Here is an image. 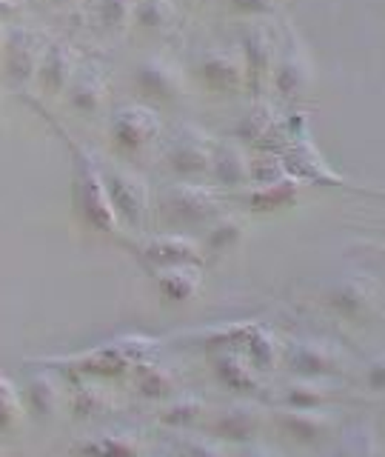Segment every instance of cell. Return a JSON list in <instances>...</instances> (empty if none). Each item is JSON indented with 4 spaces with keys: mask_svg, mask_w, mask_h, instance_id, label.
<instances>
[{
    "mask_svg": "<svg viewBox=\"0 0 385 457\" xmlns=\"http://www.w3.org/2000/svg\"><path fill=\"white\" fill-rule=\"evenodd\" d=\"M140 186L143 183L135 175H126V171H114L106 183V189L111 192V200L118 204V212L128 220H135L143 209V189Z\"/></svg>",
    "mask_w": 385,
    "mask_h": 457,
    "instance_id": "1",
    "label": "cell"
},
{
    "mask_svg": "<svg viewBox=\"0 0 385 457\" xmlns=\"http://www.w3.org/2000/svg\"><path fill=\"white\" fill-rule=\"evenodd\" d=\"M211 195L197 189V186H177V189L168 192V209L177 214V218H200L211 209Z\"/></svg>",
    "mask_w": 385,
    "mask_h": 457,
    "instance_id": "2",
    "label": "cell"
},
{
    "mask_svg": "<svg viewBox=\"0 0 385 457\" xmlns=\"http://www.w3.org/2000/svg\"><path fill=\"white\" fill-rule=\"evenodd\" d=\"M114 132H118L123 146H140V143H149L154 123L143 112H123L118 123H114Z\"/></svg>",
    "mask_w": 385,
    "mask_h": 457,
    "instance_id": "3",
    "label": "cell"
},
{
    "mask_svg": "<svg viewBox=\"0 0 385 457\" xmlns=\"http://www.w3.org/2000/svg\"><path fill=\"white\" fill-rule=\"evenodd\" d=\"M20 423V400L14 386L0 375V428H12Z\"/></svg>",
    "mask_w": 385,
    "mask_h": 457,
    "instance_id": "4",
    "label": "cell"
},
{
    "mask_svg": "<svg viewBox=\"0 0 385 457\" xmlns=\"http://www.w3.org/2000/svg\"><path fill=\"white\" fill-rule=\"evenodd\" d=\"M29 397H32V406L46 418V414H54L57 409V389L49 378H35L32 386H29Z\"/></svg>",
    "mask_w": 385,
    "mask_h": 457,
    "instance_id": "5",
    "label": "cell"
},
{
    "mask_svg": "<svg viewBox=\"0 0 385 457\" xmlns=\"http://www.w3.org/2000/svg\"><path fill=\"white\" fill-rule=\"evenodd\" d=\"M371 383H374L377 386V389H385V357H382V361H377L374 366H371Z\"/></svg>",
    "mask_w": 385,
    "mask_h": 457,
    "instance_id": "6",
    "label": "cell"
},
{
    "mask_svg": "<svg viewBox=\"0 0 385 457\" xmlns=\"http://www.w3.org/2000/svg\"><path fill=\"white\" fill-rule=\"evenodd\" d=\"M6 12V6H4V0H0V14H4Z\"/></svg>",
    "mask_w": 385,
    "mask_h": 457,
    "instance_id": "7",
    "label": "cell"
}]
</instances>
